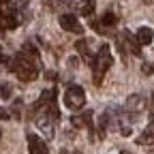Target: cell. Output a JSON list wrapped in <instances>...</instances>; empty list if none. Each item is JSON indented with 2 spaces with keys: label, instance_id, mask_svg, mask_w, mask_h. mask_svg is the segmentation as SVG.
<instances>
[{
  "label": "cell",
  "instance_id": "obj_1",
  "mask_svg": "<svg viewBox=\"0 0 154 154\" xmlns=\"http://www.w3.org/2000/svg\"><path fill=\"white\" fill-rule=\"evenodd\" d=\"M7 69H9V71H13V73L19 77V82H24V84L34 82V79H36V75H38L36 62L28 60V58H26L22 51H19V54H15L13 58H9Z\"/></svg>",
  "mask_w": 154,
  "mask_h": 154
},
{
  "label": "cell",
  "instance_id": "obj_2",
  "mask_svg": "<svg viewBox=\"0 0 154 154\" xmlns=\"http://www.w3.org/2000/svg\"><path fill=\"white\" fill-rule=\"evenodd\" d=\"M111 64H113V56H111V51H109V45H101L99 51H96V56L92 58V62H90V69H92L94 84H96V86H101L103 77H105V73L109 71Z\"/></svg>",
  "mask_w": 154,
  "mask_h": 154
},
{
  "label": "cell",
  "instance_id": "obj_3",
  "mask_svg": "<svg viewBox=\"0 0 154 154\" xmlns=\"http://www.w3.org/2000/svg\"><path fill=\"white\" fill-rule=\"evenodd\" d=\"M19 26V17H17V9L11 0H0V30H15Z\"/></svg>",
  "mask_w": 154,
  "mask_h": 154
},
{
  "label": "cell",
  "instance_id": "obj_4",
  "mask_svg": "<svg viewBox=\"0 0 154 154\" xmlns=\"http://www.w3.org/2000/svg\"><path fill=\"white\" fill-rule=\"evenodd\" d=\"M84 103H86V92H84V88H82V86H69L66 92H64V105L75 111V109H82Z\"/></svg>",
  "mask_w": 154,
  "mask_h": 154
},
{
  "label": "cell",
  "instance_id": "obj_5",
  "mask_svg": "<svg viewBox=\"0 0 154 154\" xmlns=\"http://www.w3.org/2000/svg\"><path fill=\"white\" fill-rule=\"evenodd\" d=\"M118 49L122 51V56L126 58V51H131L133 56H141V45L137 43L131 32H120L118 34Z\"/></svg>",
  "mask_w": 154,
  "mask_h": 154
},
{
  "label": "cell",
  "instance_id": "obj_6",
  "mask_svg": "<svg viewBox=\"0 0 154 154\" xmlns=\"http://www.w3.org/2000/svg\"><path fill=\"white\" fill-rule=\"evenodd\" d=\"M60 26H62V30H66V32H75V34H82L84 32V28H82V24L77 22V17L73 15V13H62L60 15Z\"/></svg>",
  "mask_w": 154,
  "mask_h": 154
},
{
  "label": "cell",
  "instance_id": "obj_7",
  "mask_svg": "<svg viewBox=\"0 0 154 154\" xmlns=\"http://www.w3.org/2000/svg\"><path fill=\"white\" fill-rule=\"evenodd\" d=\"M38 116H41V118H36V126L43 131V135H45L47 139H51V137H54V120L49 118L43 109H41V113H38Z\"/></svg>",
  "mask_w": 154,
  "mask_h": 154
},
{
  "label": "cell",
  "instance_id": "obj_8",
  "mask_svg": "<svg viewBox=\"0 0 154 154\" xmlns=\"http://www.w3.org/2000/svg\"><path fill=\"white\" fill-rule=\"evenodd\" d=\"M28 152L30 154H49L45 141H41V137H36V135H28Z\"/></svg>",
  "mask_w": 154,
  "mask_h": 154
},
{
  "label": "cell",
  "instance_id": "obj_9",
  "mask_svg": "<svg viewBox=\"0 0 154 154\" xmlns=\"http://www.w3.org/2000/svg\"><path fill=\"white\" fill-rule=\"evenodd\" d=\"M146 109V101H143V96L139 94H133L126 99V111H143Z\"/></svg>",
  "mask_w": 154,
  "mask_h": 154
},
{
  "label": "cell",
  "instance_id": "obj_10",
  "mask_svg": "<svg viewBox=\"0 0 154 154\" xmlns=\"http://www.w3.org/2000/svg\"><path fill=\"white\" fill-rule=\"evenodd\" d=\"M137 43L139 45H150L152 41H154V32H152V28H148V26H141L139 30H137Z\"/></svg>",
  "mask_w": 154,
  "mask_h": 154
},
{
  "label": "cell",
  "instance_id": "obj_11",
  "mask_svg": "<svg viewBox=\"0 0 154 154\" xmlns=\"http://www.w3.org/2000/svg\"><path fill=\"white\" fill-rule=\"evenodd\" d=\"M73 126H88L90 131H92V111H84V113H79V116H73Z\"/></svg>",
  "mask_w": 154,
  "mask_h": 154
},
{
  "label": "cell",
  "instance_id": "obj_12",
  "mask_svg": "<svg viewBox=\"0 0 154 154\" xmlns=\"http://www.w3.org/2000/svg\"><path fill=\"white\" fill-rule=\"evenodd\" d=\"M56 96H58V92H56L54 88H47V90H43V92H41V99H38V107H47V105H54V103H56Z\"/></svg>",
  "mask_w": 154,
  "mask_h": 154
},
{
  "label": "cell",
  "instance_id": "obj_13",
  "mask_svg": "<svg viewBox=\"0 0 154 154\" xmlns=\"http://www.w3.org/2000/svg\"><path fill=\"white\" fill-rule=\"evenodd\" d=\"M99 22H101V26L105 28V30H109L111 26H116V24H118V15H116V13H111V11H107L101 19H99Z\"/></svg>",
  "mask_w": 154,
  "mask_h": 154
},
{
  "label": "cell",
  "instance_id": "obj_14",
  "mask_svg": "<svg viewBox=\"0 0 154 154\" xmlns=\"http://www.w3.org/2000/svg\"><path fill=\"white\" fill-rule=\"evenodd\" d=\"M75 49H77V51H79V54L84 56V60H86L88 64L92 62V56H90V51H88V41H86V38H82V41H77Z\"/></svg>",
  "mask_w": 154,
  "mask_h": 154
},
{
  "label": "cell",
  "instance_id": "obj_15",
  "mask_svg": "<svg viewBox=\"0 0 154 154\" xmlns=\"http://www.w3.org/2000/svg\"><path fill=\"white\" fill-rule=\"evenodd\" d=\"M79 13L86 15V17H92V13H94V0H82Z\"/></svg>",
  "mask_w": 154,
  "mask_h": 154
},
{
  "label": "cell",
  "instance_id": "obj_16",
  "mask_svg": "<svg viewBox=\"0 0 154 154\" xmlns=\"http://www.w3.org/2000/svg\"><path fill=\"white\" fill-rule=\"evenodd\" d=\"M139 146H154V131H146L141 137H137Z\"/></svg>",
  "mask_w": 154,
  "mask_h": 154
},
{
  "label": "cell",
  "instance_id": "obj_17",
  "mask_svg": "<svg viewBox=\"0 0 154 154\" xmlns=\"http://www.w3.org/2000/svg\"><path fill=\"white\" fill-rule=\"evenodd\" d=\"M13 96V86L9 82H0V99H11Z\"/></svg>",
  "mask_w": 154,
  "mask_h": 154
},
{
  "label": "cell",
  "instance_id": "obj_18",
  "mask_svg": "<svg viewBox=\"0 0 154 154\" xmlns=\"http://www.w3.org/2000/svg\"><path fill=\"white\" fill-rule=\"evenodd\" d=\"M107 122H109V111H105L101 116V124H99V137H105V131H107Z\"/></svg>",
  "mask_w": 154,
  "mask_h": 154
},
{
  "label": "cell",
  "instance_id": "obj_19",
  "mask_svg": "<svg viewBox=\"0 0 154 154\" xmlns=\"http://www.w3.org/2000/svg\"><path fill=\"white\" fill-rule=\"evenodd\" d=\"M9 116H13V118H22V101H19V99L13 103V109H11Z\"/></svg>",
  "mask_w": 154,
  "mask_h": 154
},
{
  "label": "cell",
  "instance_id": "obj_20",
  "mask_svg": "<svg viewBox=\"0 0 154 154\" xmlns=\"http://www.w3.org/2000/svg\"><path fill=\"white\" fill-rule=\"evenodd\" d=\"M90 26H92L96 32H99V34H105V32H107V30L101 26V22H99V19H90Z\"/></svg>",
  "mask_w": 154,
  "mask_h": 154
},
{
  "label": "cell",
  "instance_id": "obj_21",
  "mask_svg": "<svg viewBox=\"0 0 154 154\" xmlns=\"http://www.w3.org/2000/svg\"><path fill=\"white\" fill-rule=\"evenodd\" d=\"M141 73H143V75H152V73H154V64H152V62H143V64H141Z\"/></svg>",
  "mask_w": 154,
  "mask_h": 154
},
{
  "label": "cell",
  "instance_id": "obj_22",
  "mask_svg": "<svg viewBox=\"0 0 154 154\" xmlns=\"http://www.w3.org/2000/svg\"><path fill=\"white\" fill-rule=\"evenodd\" d=\"M120 135L128 137V135H131V126H126V124H120Z\"/></svg>",
  "mask_w": 154,
  "mask_h": 154
},
{
  "label": "cell",
  "instance_id": "obj_23",
  "mask_svg": "<svg viewBox=\"0 0 154 154\" xmlns=\"http://www.w3.org/2000/svg\"><path fill=\"white\" fill-rule=\"evenodd\" d=\"M9 118H11V116H9V111L0 107V120H9Z\"/></svg>",
  "mask_w": 154,
  "mask_h": 154
},
{
  "label": "cell",
  "instance_id": "obj_24",
  "mask_svg": "<svg viewBox=\"0 0 154 154\" xmlns=\"http://www.w3.org/2000/svg\"><path fill=\"white\" fill-rule=\"evenodd\" d=\"M77 64H79V60H77V58H69V66H71V69H73V66L77 69Z\"/></svg>",
  "mask_w": 154,
  "mask_h": 154
},
{
  "label": "cell",
  "instance_id": "obj_25",
  "mask_svg": "<svg viewBox=\"0 0 154 154\" xmlns=\"http://www.w3.org/2000/svg\"><path fill=\"white\" fill-rule=\"evenodd\" d=\"M45 79H56V73H54V71H47V73H45Z\"/></svg>",
  "mask_w": 154,
  "mask_h": 154
},
{
  "label": "cell",
  "instance_id": "obj_26",
  "mask_svg": "<svg viewBox=\"0 0 154 154\" xmlns=\"http://www.w3.org/2000/svg\"><path fill=\"white\" fill-rule=\"evenodd\" d=\"M45 5H47L49 9H54V0H45Z\"/></svg>",
  "mask_w": 154,
  "mask_h": 154
},
{
  "label": "cell",
  "instance_id": "obj_27",
  "mask_svg": "<svg viewBox=\"0 0 154 154\" xmlns=\"http://www.w3.org/2000/svg\"><path fill=\"white\" fill-rule=\"evenodd\" d=\"M143 2H146V5H150V2H152V0H143Z\"/></svg>",
  "mask_w": 154,
  "mask_h": 154
},
{
  "label": "cell",
  "instance_id": "obj_28",
  "mask_svg": "<svg viewBox=\"0 0 154 154\" xmlns=\"http://www.w3.org/2000/svg\"><path fill=\"white\" fill-rule=\"evenodd\" d=\"M152 126H154V116H152Z\"/></svg>",
  "mask_w": 154,
  "mask_h": 154
},
{
  "label": "cell",
  "instance_id": "obj_29",
  "mask_svg": "<svg viewBox=\"0 0 154 154\" xmlns=\"http://www.w3.org/2000/svg\"><path fill=\"white\" fill-rule=\"evenodd\" d=\"M0 137H2V131H0Z\"/></svg>",
  "mask_w": 154,
  "mask_h": 154
},
{
  "label": "cell",
  "instance_id": "obj_30",
  "mask_svg": "<svg viewBox=\"0 0 154 154\" xmlns=\"http://www.w3.org/2000/svg\"><path fill=\"white\" fill-rule=\"evenodd\" d=\"M152 99H154V92H152Z\"/></svg>",
  "mask_w": 154,
  "mask_h": 154
},
{
  "label": "cell",
  "instance_id": "obj_31",
  "mask_svg": "<svg viewBox=\"0 0 154 154\" xmlns=\"http://www.w3.org/2000/svg\"><path fill=\"white\" fill-rule=\"evenodd\" d=\"M122 154H128V152H122Z\"/></svg>",
  "mask_w": 154,
  "mask_h": 154
}]
</instances>
